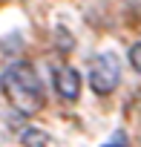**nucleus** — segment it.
Wrapping results in <instances>:
<instances>
[{
    "label": "nucleus",
    "mask_w": 141,
    "mask_h": 147,
    "mask_svg": "<svg viewBox=\"0 0 141 147\" xmlns=\"http://www.w3.org/2000/svg\"><path fill=\"white\" fill-rule=\"evenodd\" d=\"M0 87H3L6 101L20 115H35V113L43 110V84H40L38 69L29 61H15L3 72Z\"/></svg>",
    "instance_id": "1"
},
{
    "label": "nucleus",
    "mask_w": 141,
    "mask_h": 147,
    "mask_svg": "<svg viewBox=\"0 0 141 147\" xmlns=\"http://www.w3.org/2000/svg\"><path fill=\"white\" fill-rule=\"evenodd\" d=\"M121 81V66L112 52H101L89 61V87L98 95H109Z\"/></svg>",
    "instance_id": "2"
},
{
    "label": "nucleus",
    "mask_w": 141,
    "mask_h": 147,
    "mask_svg": "<svg viewBox=\"0 0 141 147\" xmlns=\"http://www.w3.org/2000/svg\"><path fill=\"white\" fill-rule=\"evenodd\" d=\"M55 92L63 101H78V95H81V72L60 63L55 69Z\"/></svg>",
    "instance_id": "3"
},
{
    "label": "nucleus",
    "mask_w": 141,
    "mask_h": 147,
    "mask_svg": "<svg viewBox=\"0 0 141 147\" xmlns=\"http://www.w3.org/2000/svg\"><path fill=\"white\" fill-rule=\"evenodd\" d=\"M20 141H23V147H49V136L43 130H35V127H29L20 136Z\"/></svg>",
    "instance_id": "4"
},
{
    "label": "nucleus",
    "mask_w": 141,
    "mask_h": 147,
    "mask_svg": "<svg viewBox=\"0 0 141 147\" xmlns=\"http://www.w3.org/2000/svg\"><path fill=\"white\" fill-rule=\"evenodd\" d=\"M130 63H132L135 72L141 69V43H132V46H130Z\"/></svg>",
    "instance_id": "5"
},
{
    "label": "nucleus",
    "mask_w": 141,
    "mask_h": 147,
    "mask_svg": "<svg viewBox=\"0 0 141 147\" xmlns=\"http://www.w3.org/2000/svg\"><path fill=\"white\" fill-rule=\"evenodd\" d=\"M104 147H124V144H104Z\"/></svg>",
    "instance_id": "6"
}]
</instances>
